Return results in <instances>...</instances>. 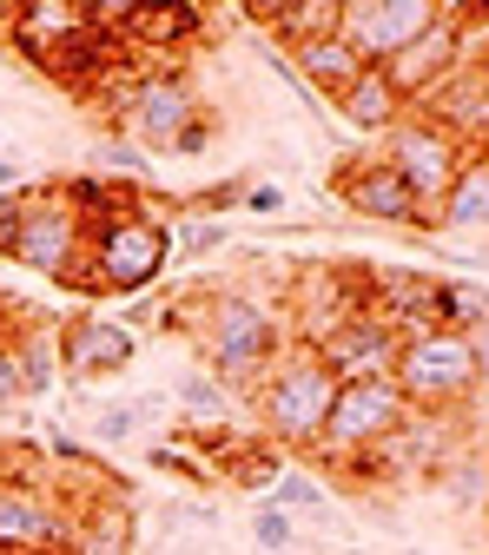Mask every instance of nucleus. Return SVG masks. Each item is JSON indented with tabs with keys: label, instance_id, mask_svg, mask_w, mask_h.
Returning a JSON list of instances; mask_svg holds the SVG:
<instances>
[{
	"label": "nucleus",
	"instance_id": "f257e3e1",
	"mask_svg": "<svg viewBox=\"0 0 489 555\" xmlns=\"http://www.w3.org/2000/svg\"><path fill=\"white\" fill-rule=\"evenodd\" d=\"M159 331H185L198 364L232 390H258V377L292 344L285 305H265V298L232 292V285H192L185 298H166Z\"/></svg>",
	"mask_w": 489,
	"mask_h": 555
},
{
	"label": "nucleus",
	"instance_id": "f03ea898",
	"mask_svg": "<svg viewBox=\"0 0 489 555\" xmlns=\"http://www.w3.org/2000/svg\"><path fill=\"white\" fill-rule=\"evenodd\" d=\"M0 258L40 271V278H74L87 258V219L66 198V179H27L21 192L0 198Z\"/></svg>",
	"mask_w": 489,
	"mask_h": 555
},
{
	"label": "nucleus",
	"instance_id": "7ed1b4c3",
	"mask_svg": "<svg viewBox=\"0 0 489 555\" xmlns=\"http://www.w3.org/2000/svg\"><path fill=\"white\" fill-rule=\"evenodd\" d=\"M166 264H172V219L132 212V219L93 225L80 271L60 278V285L66 292H87V298H146V292H159Z\"/></svg>",
	"mask_w": 489,
	"mask_h": 555
},
{
	"label": "nucleus",
	"instance_id": "20e7f679",
	"mask_svg": "<svg viewBox=\"0 0 489 555\" xmlns=\"http://www.w3.org/2000/svg\"><path fill=\"white\" fill-rule=\"evenodd\" d=\"M331 397H337V377L324 371V358L311 351V344H285L278 351V364L258 377L252 390V410L265 424V443L271 450H318L324 437V416H331Z\"/></svg>",
	"mask_w": 489,
	"mask_h": 555
},
{
	"label": "nucleus",
	"instance_id": "39448f33",
	"mask_svg": "<svg viewBox=\"0 0 489 555\" xmlns=\"http://www.w3.org/2000/svg\"><path fill=\"white\" fill-rule=\"evenodd\" d=\"M390 384L403 390V403L416 416H450L463 410L476 390H482V371H476V344L463 331H410L397 344V371Z\"/></svg>",
	"mask_w": 489,
	"mask_h": 555
},
{
	"label": "nucleus",
	"instance_id": "423d86ee",
	"mask_svg": "<svg viewBox=\"0 0 489 555\" xmlns=\"http://www.w3.org/2000/svg\"><path fill=\"white\" fill-rule=\"evenodd\" d=\"M100 113L113 119L119 139H132V146L172 153L179 139H185V126L205 119V100H198V87L179 74V66H146V74H132Z\"/></svg>",
	"mask_w": 489,
	"mask_h": 555
},
{
	"label": "nucleus",
	"instance_id": "0eeeda50",
	"mask_svg": "<svg viewBox=\"0 0 489 555\" xmlns=\"http://www.w3.org/2000/svg\"><path fill=\"white\" fill-rule=\"evenodd\" d=\"M410 424V403L390 377H358V384H337L331 416H324V437H318V463H364L377 456L397 430Z\"/></svg>",
	"mask_w": 489,
	"mask_h": 555
},
{
	"label": "nucleus",
	"instance_id": "6e6552de",
	"mask_svg": "<svg viewBox=\"0 0 489 555\" xmlns=\"http://www.w3.org/2000/svg\"><path fill=\"white\" fill-rule=\"evenodd\" d=\"M403 185H410V198L424 205V212H437L443 205V192L456 185V172H463V159H469V146L450 132V126H437L430 113H403L390 132H384V153H377Z\"/></svg>",
	"mask_w": 489,
	"mask_h": 555
},
{
	"label": "nucleus",
	"instance_id": "1a4fd4ad",
	"mask_svg": "<svg viewBox=\"0 0 489 555\" xmlns=\"http://www.w3.org/2000/svg\"><path fill=\"white\" fill-rule=\"evenodd\" d=\"M331 192L344 198V212H358L371 225H397V232H416V238L437 232V212H424V205L410 198V185L377 153H344V166H331Z\"/></svg>",
	"mask_w": 489,
	"mask_h": 555
},
{
	"label": "nucleus",
	"instance_id": "9d476101",
	"mask_svg": "<svg viewBox=\"0 0 489 555\" xmlns=\"http://www.w3.org/2000/svg\"><path fill=\"white\" fill-rule=\"evenodd\" d=\"M80 503L60 496L53 482H0V555H40L74 548Z\"/></svg>",
	"mask_w": 489,
	"mask_h": 555
},
{
	"label": "nucleus",
	"instance_id": "9b49d317",
	"mask_svg": "<svg viewBox=\"0 0 489 555\" xmlns=\"http://www.w3.org/2000/svg\"><path fill=\"white\" fill-rule=\"evenodd\" d=\"M100 27L119 34V47L146 66V60H172V53H192L205 40V8H192V0H146V8H93Z\"/></svg>",
	"mask_w": 489,
	"mask_h": 555
},
{
	"label": "nucleus",
	"instance_id": "f8f14e48",
	"mask_svg": "<svg viewBox=\"0 0 489 555\" xmlns=\"http://www.w3.org/2000/svg\"><path fill=\"white\" fill-rule=\"evenodd\" d=\"M437 21H443L437 0H344L337 34L358 47L364 66H390L410 40H424Z\"/></svg>",
	"mask_w": 489,
	"mask_h": 555
},
{
	"label": "nucleus",
	"instance_id": "ddd939ff",
	"mask_svg": "<svg viewBox=\"0 0 489 555\" xmlns=\"http://www.w3.org/2000/svg\"><path fill=\"white\" fill-rule=\"evenodd\" d=\"M53 351H60V371L74 377V384H106V377H119V371L139 358V337H132L119 318L74 311V318L53 331Z\"/></svg>",
	"mask_w": 489,
	"mask_h": 555
},
{
	"label": "nucleus",
	"instance_id": "4468645a",
	"mask_svg": "<svg viewBox=\"0 0 489 555\" xmlns=\"http://www.w3.org/2000/svg\"><path fill=\"white\" fill-rule=\"evenodd\" d=\"M397 324H384L371 305L364 311H351V318H344L331 337H318L311 344V351L324 358V371L337 377V384H358V377H390L397 371Z\"/></svg>",
	"mask_w": 489,
	"mask_h": 555
},
{
	"label": "nucleus",
	"instance_id": "2eb2a0df",
	"mask_svg": "<svg viewBox=\"0 0 489 555\" xmlns=\"http://www.w3.org/2000/svg\"><path fill=\"white\" fill-rule=\"evenodd\" d=\"M384 74H390V87L403 93V106H424L437 87H450L456 74H469V66H463V40H456V14L443 8V21H437L424 40H410V47L384 66Z\"/></svg>",
	"mask_w": 489,
	"mask_h": 555
},
{
	"label": "nucleus",
	"instance_id": "dca6fc26",
	"mask_svg": "<svg viewBox=\"0 0 489 555\" xmlns=\"http://www.w3.org/2000/svg\"><path fill=\"white\" fill-rule=\"evenodd\" d=\"M87 21H93L87 0H21V8H8V21H0V40H8L14 60L40 66L60 40H74Z\"/></svg>",
	"mask_w": 489,
	"mask_h": 555
},
{
	"label": "nucleus",
	"instance_id": "f3484780",
	"mask_svg": "<svg viewBox=\"0 0 489 555\" xmlns=\"http://www.w3.org/2000/svg\"><path fill=\"white\" fill-rule=\"evenodd\" d=\"M285 66L298 74V87L311 93V100H344L358 87V74H364V60H358V47L344 40V34H324V40H311V47H292L285 53Z\"/></svg>",
	"mask_w": 489,
	"mask_h": 555
},
{
	"label": "nucleus",
	"instance_id": "a211bd4d",
	"mask_svg": "<svg viewBox=\"0 0 489 555\" xmlns=\"http://www.w3.org/2000/svg\"><path fill=\"white\" fill-rule=\"evenodd\" d=\"M403 113H410V106H403V93L390 87V74H384V66H364V74H358V87L337 100V119L351 126V132H364V139H384V132H390Z\"/></svg>",
	"mask_w": 489,
	"mask_h": 555
},
{
	"label": "nucleus",
	"instance_id": "6ab92c4d",
	"mask_svg": "<svg viewBox=\"0 0 489 555\" xmlns=\"http://www.w3.org/2000/svg\"><path fill=\"white\" fill-rule=\"evenodd\" d=\"M437 232H469V238H489V153H469L456 185L443 192L437 205Z\"/></svg>",
	"mask_w": 489,
	"mask_h": 555
},
{
	"label": "nucleus",
	"instance_id": "aec40b11",
	"mask_svg": "<svg viewBox=\"0 0 489 555\" xmlns=\"http://www.w3.org/2000/svg\"><path fill=\"white\" fill-rule=\"evenodd\" d=\"M172 403H179V424H185V430H226V416H232L239 390L219 384L205 364H192V371L172 377Z\"/></svg>",
	"mask_w": 489,
	"mask_h": 555
},
{
	"label": "nucleus",
	"instance_id": "412c9836",
	"mask_svg": "<svg viewBox=\"0 0 489 555\" xmlns=\"http://www.w3.org/2000/svg\"><path fill=\"white\" fill-rule=\"evenodd\" d=\"M166 403H172V397H113V403H100V410L87 416V430H93V443L119 450V443H132L139 430H146L153 416H166Z\"/></svg>",
	"mask_w": 489,
	"mask_h": 555
},
{
	"label": "nucleus",
	"instance_id": "4be33fe9",
	"mask_svg": "<svg viewBox=\"0 0 489 555\" xmlns=\"http://www.w3.org/2000/svg\"><path fill=\"white\" fill-rule=\"evenodd\" d=\"M226 245H232V225H219V219H179L172 225V258L179 264H198V258H213Z\"/></svg>",
	"mask_w": 489,
	"mask_h": 555
},
{
	"label": "nucleus",
	"instance_id": "5701e85b",
	"mask_svg": "<svg viewBox=\"0 0 489 555\" xmlns=\"http://www.w3.org/2000/svg\"><path fill=\"white\" fill-rule=\"evenodd\" d=\"M265 503H278V509H292V516H324L331 509V496H324V482L318 476H305V469H285L271 482V496Z\"/></svg>",
	"mask_w": 489,
	"mask_h": 555
},
{
	"label": "nucleus",
	"instance_id": "b1692460",
	"mask_svg": "<svg viewBox=\"0 0 489 555\" xmlns=\"http://www.w3.org/2000/svg\"><path fill=\"white\" fill-rule=\"evenodd\" d=\"M305 535H298V516L292 509H278V503H258V516H252V548L258 555H292Z\"/></svg>",
	"mask_w": 489,
	"mask_h": 555
},
{
	"label": "nucleus",
	"instance_id": "393cba45",
	"mask_svg": "<svg viewBox=\"0 0 489 555\" xmlns=\"http://www.w3.org/2000/svg\"><path fill=\"white\" fill-rule=\"evenodd\" d=\"M93 159H100V172H106V179L146 185V159H139V146H132V139H106V146H100Z\"/></svg>",
	"mask_w": 489,
	"mask_h": 555
},
{
	"label": "nucleus",
	"instance_id": "a878e982",
	"mask_svg": "<svg viewBox=\"0 0 489 555\" xmlns=\"http://www.w3.org/2000/svg\"><path fill=\"white\" fill-rule=\"evenodd\" d=\"M239 212H252V219H278V212H285V185L252 179V185H245V198H239Z\"/></svg>",
	"mask_w": 489,
	"mask_h": 555
},
{
	"label": "nucleus",
	"instance_id": "bb28decb",
	"mask_svg": "<svg viewBox=\"0 0 489 555\" xmlns=\"http://www.w3.org/2000/svg\"><path fill=\"white\" fill-rule=\"evenodd\" d=\"M213 139H219V119L205 113V119H192V126H185V139H179V146H172L166 159H198L205 146H213Z\"/></svg>",
	"mask_w": 489,
	"mask_h": 555
},
{
	"label": "nucleus",
	"instance_id": "cd10ccee",
	"mask_svg": "<svg viewBox=\"0 0 489 555\" xmlns=\"http://www.w3.org/2000/svg\"><path fill=\"white\" fill-rule=\"evenodd\" d=\"M443 490H450L456 503H476V496H482V469H450V482H443Z\"/></svg>",
	"mask_w": 489,
	"mask_h": 555
},
{
	"label": "nucleus",
	"instance_id": "c85d7f7f",
	"mask_svg": "<svg viewBox=\"0 0 489 555\" xmlns=\"http://www.w3.org/2000/svg\"><path fill=\"white\" fill-rule=\"evenodd\" d=\"M27 185V166H21V153H0V198L8 192H21Z\"/></svg>",
	"mask_w": 489,
	"mask_h": 555
},
{
	"label": "nucleus",
	"instance_id": "c756f323",
	"mask_svg": "<svg viewBox=\"0 0 489 555\" xmlns=\"http://www.w3.org/2000/svg\"><path fill=\"white\" fill-rule=\"evenodd\" d=\"M469 344H476V371H482V384H489V324H476Z\"/></svg>",
	"mask_w": 489,
	"mask_h": 555
},
{
	"label": "nucleus",
	"instance_id": "7c9ffc66",
	"mask_svg": "<svg viewBox=\"0 0 489 555\" xmlns=\"http://www.w3.org/2000/svg\"><path fill=\"white\" fill-rule=\"evenodd\" d=\"M469 74H476V87H482V93H489V53H482V60H476V66H469Z\"/></svg>",
	"mask_w": 489,
	"mask_h": 555
},
{
	"label": "nucleus",
	"instance_id": "2f4dec72",
	"mask_svg": "<svg viewBox=\"0 0 489 555\" xmlns=\"http://www.w3.org/2000/svg\"><path fill=\"white\" fill-rule=\"evenodd\" d=\"M40 555H74V548H40Z\"/></svg>",
	"mask_w": 489,
	"mask_h": 555
},
{
	"label": "nucleus",
	"instance_id": "473e14b6",
	"mask_svg": "<svg viewBox=\"0 0 489 555\" xmlns=\"http://www.w3.org/2000/svg\"><path fill=\"white\" fill-rule=\"evenodd\" d=\"M0 153H8V126H0Z\"/></svg>",
	"mask_w": 489,
	"mask_h": 555
},
{
	"label": "nucleus",
	"instance_id": "72a5a7b5",
	"mask_svg": "<svg viewBox=\"0 0 489 555\" xmlns=\"http://www.w3.org/2000/svg\"><path fill=\"white\" fill-rule=\"evenodd\" d=\"M410 555H430V548H410Z\"/></svg>",
	"mask_w": 489,
	"mask_h": 555
}]
</instances>
